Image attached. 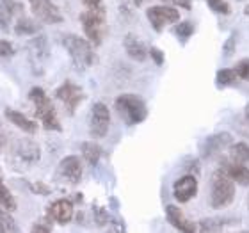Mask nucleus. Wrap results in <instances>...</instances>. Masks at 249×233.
I'll list each match as a JSON object with an SVG mask.
<instances>
[{"mask_svg":"<svg viewBox=\"0 0 249 233\" xmlns=\"http://www.w3.org/2000/svg\"><path fill=\"white\" fill-rule=\"evenodd\" d=\"M15 153H16V157L29 167H31L32 164H36V162L39 161V157H41L39 146L31 139L18 141V143H16V148H15Z\"/></svg>","mask_w":249,"mask_h":233,"instance_id":"f8f14e48","label":"nucleus"},{"mask_svg":"<svg viewBox=\"0 0 249 233\" xmlns=\"http://www.w3.org/2000/svg\"><path fill=\"white\" fill-rule=\"evenodd\" d=\"M31 189L36 192V194H39V196H47V194H50V187L45 185L43 181H36V183H32Z\"/></svg>","mask_w":249,"mask_h":233,"instance_id":"7c9ffc66","label":"nucleus"},{"mask_svg":"<svg viewBox=\"0 0 249 233\" xmlns=\"http://www.w3.org/2000/svg\"><path fill=\"white\" fill-rule=\"evenodd\" d=\"M94 217H96V224H98V226H104V224H107V221H109L107 212L102 210V208H94Z\"/></svg>","mask_w":249,"mask_h":233,"instance_id":"2f4dec72","label":"nucleus"},{"mask_svg":"<svg viewBox=\"0 0 249 233\" xmlns=\"http://www.w3.org/2000/svg\"><path fill=\"white\" fill-rule=\"evenodd\" d=\"M123 47H124V52L128 54V57L134 59V61L142 62L148 57V48H146L144 43L141 41V39H137V36H134V34H128V36L124 37Z\"/></svg>","mask_w":249,"mask_h":233,"instance_id":"dca6fc26","label":"nucleus"},{"mask_svg":"<svg viewBox=\"0 0 249 233\" xmlns=\"http://www.w3.org/2000/svg\"><path fill=\"white\" fill-rule=\"evenodd\" d=\"M80 23H82L84 34L93 45H102L107 31V13L105 9L100 7H89L86 13L80 15Z\"/></svg>","mask_w":249,"mask_h":233,"instance_id":"7ed1b4c3","label":"nucleus"},{"mask_svg":"<svg viewBox=\"0 0 249 233\" xmlns=\"http://www.w3.org/2000/svg\"><path fill=\"white\" fill-rule=\"evenodd\" d=\"M5 141H7V132H5L4 126L0 125V148H4L5 146Z\"/></svg>","mask_w":249,"mask_h":233,"instance_id":"e433bc0d","label":"nucleus"},{"mask_svg":"<svg viewBox=\"0 0 249 233\" xmlns=\"http://www.w3.org/2000/svg\"><path fill=\"white\" fill-rule=\"evenodd\" d=\"M32 232H43V233H50L52 232V226H48V224H34L32 226Z\"/></svg>","mask_w":249,"mask_h":233,"instance_id":"c9c22d12","label":"nucleus"},{"mask_svg":"<svg viewBox=\"0 0 249 233\" xmlns=\"http://www.w3.org/2000/svg\"><path fill=\"white\" fill-rule=\"evenodd\" d=\"M231 144V135L223 132V134H215L207 137L205 144H203V157H212L213 153H217L219 150H223L226 146Z\"/></svg>","mask_w":249,"mask_h":233,"instance_id":"f3484780","label":"nucleus"},{"mask_svg":"<svg viewBox=\"0 0 249 233\" xmlns=\"http://www.w3.org/2000/svg\"><path fill=\"white\" fill-rule=\"evenodd\" d=\"M110 128V110L102 102H96L91 109V121H89V134L94 139H102Z\"/></svg>","mask_w":249,"mask_h":233,"instance_id":"423d86ee","label":"nucleus"},{"mask_svg":"<svg viewBox=\"0 0 249 233\" xmlns=\"http://www.w3.org/2000/svg\"><path fill=\"white\" fill-rule=\"evenodd\" d=\"M235 72H237L239 78H242V80H249V59H242V61L237 62Z\"/></svg>","mask_w":249,"mask_h":233,"instance_id":"cd10ccee","label":"nucleus"},{"mask_svg":"<svg viewBox=\"0 0 249 233\" xmlns=\"http://www.w3.org/2000/svg\"><path fill=\"white\" fill-rule=\"evenodd\" d=\"M231 157H233L237 162L249 164V146L246 144V143H237V144H231Z\"/></svg>","mask_w":249,"mask_h":233,"instance_id":"5701e85b","label":"nucleus"},{"mask_svg":"<svg viewBox=\"0 0 249 233\" xmlns=\"http://www.w3.org/2000/svg\"><path fill=\"white\" fill-rule=\"evenodd\" d=\"M48 217L59 224H68L73 219V203L70 199H57L48 205Z\"/></svg>","mask_w":249,"mask_h":233,"instance_id":"ddd939ff","label":"nucleus"},{"mask_svg":"<svg viewBox=\"0 0 249 233\" xmlns=\"http://www.w3.org/2000/svg\"><path fill=\"white\" fill-rule=\"evenodd\" d=\"M134 2H135V5H141L142 2H144V0H134Z\"/></svg>","mask_w":249,"mask_h":233,"instance_id":"ea45409f","label":"nucleus"},{"mask_svg":"<svg viewBox=\"0 0 249 233\" xmlns=\"http://www.w3.org/2000/svg\"><path fill=\"white\" fill-rule=\"evenodd\" d=\"M175 34L185 43L187 39L194 34V23H192V21H182V23H178V25L175 27Z\"/></svg>","mask_w":249,"mask_h":233,"instance_id":"b1692460","label":"nucleus"},{"mask_svg":"<svg viewBox=\"0 0 249 233\" xmlns=\"http://www.w3.org/2000/svg\"><path fill=\"white\" fill-rule=\"evenodd\" d=\"M197 194V180L196 176L192 175H183L182 178H178L173 185V196L180 203L191 201L192 197Z\"/></svg>","mask_w":249,"mask_h":233,"instance_id":"9d476101","label":"nucleus"},{"mask_svg":"<svg viewBox=\"0 0 249 233\" xmlns=\"http://www.w3.org/2000/svg\"><path fill=\"white\" fill-rule=\"evenodd\" d=\"M29 98H31V102L34 104V107H36V116L43 123V126L47 130L61 132L62 130L61 121H59L55 107H53L52 100L47 96V93H45L41 88H32L31 93H29Z\"/></svg>","mask_w":249,"mask_h":233,"instance_id":"f03ea898","label":"nucleus"},{"mask_svg":"<svg viewBox=\"0 0 249 233\" xmlns=\"http://www.w3.org/2000/svg\"><path fill=\"white\" fill-rule=\"evenodd\" d=\"M148 54H150L151 57H153V61L157 62V66H162V64H164V54H162L160 50H159V48L151 47L150 52H148Z\"/></svg>","mask_w":249,"mask_h":233,"instance_id":"473e14b6","label":"nucleus"},{"mask_svg":"<svg viewBox=\"0 0 249 233\" xmlns=\"http://www.w3.org/2000/svg\"><path fill=\"white\" fill-rule=\"evenodd\" d=\"M29 2H31L32 15L43 23L53 25V23H62V20H64L62 13L52 0H29Z\"/></svg>","mask_w":249,"mask_h":233,"instance_id":"6e6552de","label":"nucleus"},{"mask_svg":"<svg viewBox=\"0 0 249 233\" xmlns=\"http://www.w3.org/2000/svg\"><path fill=\"white\" fill-rule=\"evenodd\" d=\"M166 217H167V221L171 223V226H175V228L180 230V232H185V233L196 232V224H192L191 221L183 215L182 210L178 207H175V205H167L166 207Z\"/></svg>","mask_w":249,"mask_h":233,"instance_id":"4468645a","label":"nucleus"},{"mask_svg":"<svg viewBox=\"0 0 249 233\" xmlns=\"http://www.w3.org/2000/svg\"><path fill=\"white\" fill-rule=\"evenodd\" d=\"M15 55V47L5 39H0V57H11Z\"/></svg>","mask_w":249,"mask_h":233,"instance_id":"c756f323","label":"nucleus"},{"mask_svg":"<svg viewBox=\"0 0 249 233\" xmlns=\"http://www.w3.org/2000/svg\"><path fill=\"white\" fill-rule=\"evenodd\" d=\"M55 96L61 100L62 104H64V107L68 109V112H71V114L77 110L78 105L82 104L84 98H86L82 88L77 86V84L70 82V80H66L62 86H59V88L55 89Z\"/></svg>","mask_w":249,"mask_h":233,"instance_id":"1a4fd4ad","label":"nucleus"},{"mask_svg":"<svg viewBox=\"0 0 249 233\" xmlns=\"http://www.w3.org/2000/svg\"><path fill=\"white\" fill-rule=\"evenodd\" d=\"M80 150H82V155L89 166H96L98 161L102 159V148H100L96 143H91V141H89V143H84V144L80 146Z\"/></svg>","mask_w":249,"mask_h":233,"instance_id":"aec40b11","label":"nucleus"},{"mask_svg":"<svg viewBox=\"0 0 249 233\" xmlns=\"http://www.w3.org/2000/svg\"><path fill=\"white\" fill-rule=\"evenodd\" d=\"M223 223L224 219H205L201 221V230L203 232H215V230H221L223 228Z\"/></svg>","mask_w":249,"mask_h":233,"instance_id":"bb28decb","label":"nucleus"},{"mask_svg":"<svg viewBox=\"0 0 249 233\" xmlns=\"http://www.w3.org/2000/svg\"><path fill=\"white\" fill-rule=\"evenodd\" d=\"M208 4V7L213 11V13H219V15H230V5L226 0H205Z\"/></svg>","mask_w":249,"mask_h":233,"instance_id":"a878e982","label":"nucleus"},{"mask_svg":"<svg viewBox=\"0 0 249 233\" xmlns=\"http://www.w3.org/2000/svg\"><path fill=\"white\" fill-rule=\"evenodd\" d=\"M84 5H88V7H100L102 5V0H82Z\"/></svg>","mask_w":249,"mask_h":233,"instance_id":"4c0bfd02","label":"nucleus"},{"mask_svg":"<svg viewBox=\"0 0 249 233\" xmlns=\"http://www.w3.org/2000/svg\"><path fill=\"white\" fill-rule=\"evenodd\" d=\"M244 13H246V16H249V5H248V7H246V11H244Z\"/></svg>","mask_w":249,"mask_h":233,"instance_id":"a19ab883","label":"nucleus"},{"mask_svg":"<svg viewBox=\"0 0 249 233\" xmlns=\"http://www.w3.org/2000/svg\"><path fill=\"white\" fill-rule=\"evenodd\" d=\"M166 2H171V4L183 7V9H191L192 7V0H166Z\"/></svg>","mask_w":249,"mask_h":233,"instance_id":"f704fd0d","label":"nucleus"},{"mask_svg":"<svg viewBox=\"0 0 249 233\" xmlns=\"http://www.w3.org/2000/svg\"><path fill=\"white\" fill-rule=\"evenodd\" d=\"M0 207L4 208V210H7V212H13V210H16V207H18L15 196H13V192L2 183V180H0Z\"/></svg>","mask_w":249,"mask_h":233,"instance_id":"412c9836","label":"nucleus"},{"mask_svg":"<svg viewBox=\"0 0 249 233\" xmlns=\"http://www.w3.org/2000/svg\"><path fill=\"white\" fill-rule=\"evenodd\" d=\"M246 123L249 125V105L246 107Z\"/></svg>","mask_w":249,"mask_h":233,"instance_id":"58836bf2","label":"nucleus"},{"mask_svg":"<svg viewBox=\"0 0 249 233\" xmlns=\"http://www.w3.org/2000/svg\"><path fill=\"white\" fill-rule=\"evenodd\" d=\"M59 173H61L70 183H78V181L82 180V173H84L82 161L75 155L64 157L61 161V164H59Z\"/></svg>","mask_w":249,"mask_h":233,"instance_id":"9b49d317","label":"nucleus"},{"mask_svg":"<svg viewBox=\"0 0 249 233\" xmlns=\"http://www.w3.org/2000/svg\"><path fill=\"white\" fill-rule=\"evenodd\" d=\"M235 197V181L230 178L223 169L212 175L210 181V205L212 208H224L233 201Z\"/></svg>","mask_w":249,"mask_h":233,"instance_id":"20e7f679","label":"nucleus"},{"mask_svg":"<svg viewBox=\"0 0 249 233\" xmlns=\"http://www.w3.org/2000/svg\"><path fill=\"white\" fill-rule=\"evenodd\" d=\"M0 232H18V226L15 224L13 217L7 215L4 210H0Z\"/></svg>","mask_w":249,"mask_h":233,"instance_id":"393cba45","label":"nucleus"},{"mask_svg":"<svg viewBox=\"0 0 249 233\" xmlns=\"http://www.w3.org/2000/svg\"><path fill=\"white\" fill-rule=\"evenodd\" d=\"M233 50H235V37L231 36L228 41H226V45H224V57H230Z\"/></svg>","mask_w":249,"mask_h":233,"instance_id":"72a5a7b5","label":"nucleus"},{"mask_svg":"<svg viewBox=\"0 0 249 233\" xmlns=\"http://www.w3.org/2000/svg\"><path fill=\"white\" fill-rule=\"evenodd\" d=\"M62 47L66 48L68 55L71 57L73 66L77 68L78 72H84L94 64V50L91 47L89 39L77 36V34H66L62 37Z\"/></svg>","mask_w":249,"mask_h":233,"instance_id":"f257e3e1","label":"nucleus"},{"mask_svg":"<svg viewBox=\"0 0 249 233\" xmlns=\"http://www.w3.org/2000/svg\"><path fill=\"white\" fill-rule=\"evenodd\" d=\"M116 110L126 125H139L148 118L144 100L137 94H121L116 98Z\"/></svg>","mask_w":249,"mask_h":233,"instance_id":"39448f33","label":"nucleus"},{"mask_svg":"<svg viewBox=\"0 0 249 233\" xmlns=\"http://www.w3.org/2000/svg\"><path fill=\"white\" fill-rule=\"evenodd\" d=\"M15 31L16 34H21V36H31V34H36L39 31V25H36L32 20L21 18V20H18V23H15Z\"/></svg>","mask_w":249,"mask_h":233,"instance_id":"4be33fe9","label":"nucleus"},{"mask_svg":"<svg viewBox=\"0 0 249 233\" xmlns=\"http://www.w3.org/2000/svg\"><path fill=\"white\" fill-rule=\"evenodd\" d=\"M5 118L9 119L11 123L15 125V126H18L20 130H23V132H27V134H36L37 130V125L32 121V119L27 118L23 112H20V110H15V109H5Z\"/></svg>","mask_w":249,"mask_h":233,"instance_id":"a211bd4d","label":"nucleus"},{"mask_svg":"<svg viewBox=\"0 0 249 233\" xmlns=\"http://www.w3.org/2000/svg\"><path fill=\"white\" fill-rule=\"evenodd\" d=\"M0 178H2V171H0Z\"/></svg>","mask_w":249,"mask_h":233,"instance_id":"79ce46f5","label":"nucleus"},{"mask_svg":"<svg viewBox=\"0 0 249 233\" xmlns=\"http://www.w3.org/2000/svg\"><path fill=\"white\" fill-rule=\"evenodd\" d=\"M239 84V75L235 70H230V68H224V70H219L215 73V86L217 88H231V86H237Z\"/></svg>","mask_w":249,"mask_h":233,"instance_id":"6ab92c4d","label":"nucleus"},{"mask_svg":"<svg viewBox=\"0 0 249 233\" xmlns=\"http://www.w3.org/2000/svg\"><path fill=\"white\" fill-rule=\"evenodd\" d=\"M226 175L233 181L240 183V185H249V169L246 164L237 161H224L223 167H221Z\"/></svg>","mask_w":249,"mask_h":233,"instance_id":"2eb2a0df","label":"nucleus"},{"mask_svg":"<svg viewBox=\"0 0 249 233\" xmlns=\"http://www.w3.org/2000/svg\"><path fill=\"white\" fill-rule=\"evenodd\" d=\"M11 18H13V13L9 11V7L5 5V2H0V23H2V27H7Z\"/></svg>","mask_w":249,"mask_h":233,"instance_id":"c85d7f7f","label":"nucleus"},{"mask_svg":"<svg viewBox=\"0 0 249 233\" xmlns=\"http://www.w3.org/2000/svg\"><path fill=\"white\" fill-rule=\"evenodd\" d=\"M146 16L157 32H162L167 23H177L180 20V13L173 5H153L146 11Z\"/></svg>","mask_w":249,"mask_h":233,"instance_id":"0eeeda50","label":"nucleus"}]
</instances>
